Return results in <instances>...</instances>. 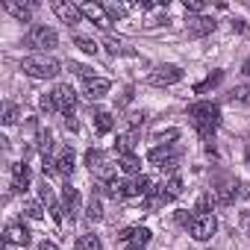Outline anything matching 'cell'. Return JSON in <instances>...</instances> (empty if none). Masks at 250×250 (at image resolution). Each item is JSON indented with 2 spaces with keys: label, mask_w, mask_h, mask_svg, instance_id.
I'll return each instance as SVG.
<instances>
[{
  "label": "cell",
  "mask_w": 250,
  "mask_h": 250,
  "mask_svg": "<svg viewBox=\"0 0 250 250\" xmlns=\"http://www.w3.org/2000/svg\"><path fill=\"white\" fill-rule=\"evenodd\" d=\"M103 9H106V15H109V21H121L124 15H127V9H124V6H115V3H106Z\"/></svg>",
  "instance_id": "d6a6232c"
},
{
  "label": "cell",
  "mask_w": 250,
  "mask_h": 250,
  "mask_svg": "<svg viewBox=\"0 0 250 250\" xmlns=\"http://www.w3.org/2000/svg\"><path fill=\"white\" fill-rule=\"evenodd\" d=\"M115 153H118V156L133 153V139H130V136H118V142H115Z\"/></svg>",
  "instance_id": "1f68e13d"
},
{
  "label": "cell",
  "mask_w": 250,
  "mask_h": 250,
  "mask_svg": "<svg viewBox=\"0 0 250 250\" xmlns=\"http://www.w3.org/2000/svg\"><path fill=\"white\" fill-rule=\"evenodd\" d=\"M39 150H42V156H50V150H53V136H50V130H39Z\"/></svg>",
  "instance_id": "4316f807"
},
{
  "label": "cell",
  "mask_w": 250,
  "mask_h": 250,
  "mask_svg": "<svg viewBox=\"0 0 250 250\" xmlns=\"http://www.w3.org/2000/svg\"><path fill=\"white\" fill-rule=\"evenodd\" d=\"M85 165L91 168V174H97L103 180H112V165H109V159H106L103 150H88L85 153Z\"/></svg>",
  "instance_id": "9c48e42d"
},
{
  "label": "cell",
  "mask_w": 250,
  "mask_h": 250,
  "mask_svg": "<svg viewBox=\"0 0 250 250\" xmlns=\"http://www.w3.org/2000/svg\"><path fill=\"white\" fill-rule=\"evenodd\" d=\"M188 118H191V124L197 127L200 139L203 142H212L218 124H221V106L212 103V100H197V103L188 106Z\"/></svg>",
  "instance_id": "6da1fadb"
},
{
  "label": "cell",
  "mask_w": 250,
  "mask_h": 250,
  "mask_svg": "<svg viewBox=\"0 0 250 250\" xmlns=\"http://www.w3.org/2000/svg\"><path fill=\"white\" fill-rule=\"evenodd\" d=\"M30 180H33V171L27 162H15L12 165V191H27L30 188Z\"/></svg>",
  "instance_id": "7c38bea8"
},
{
  "label": "cell",
  "mask_w": 250,
  "mask_h": 250,
  "mask_svg": "<svg viewBox=\"0 0 250 250\" xmlns=\"http://www.w3.org/2000/svg\"><path fill=\"white\" fill-rule=\"evenodd\" d=\"M39 106H42L47 115H50V112H56V100H53V94H42V97H39Z\"/></svg>",
  "instance_id": "d590c367"
},
{
  "label": "cell",
  "mask_w": 250,
  "mask_h": 250,
  "mask_svg": "<svg viewBox=\"0 0 250 250\" xmlns=\"http://www.w3.org/2000/svg\"><path fill=\"white\" fill-rule=\"evenodd\" d=\"M106 47H109V50H112V53H118V50H121V44H118V42H115V39H109V42H106Z\"/></svg>",
  "instance_id": "ee69618b"
},
{
  "label": "cell",
  "mask_w": 250,
  "mask_h": 250,
  "mask_svg": "<svg viewBox=\"0 0 250 250\" xmlns=\"http://www.w3.org/2000/svg\"><path fill=\"white\" fill-rule=\"evenodd\" d=\"M62 212L74 221L77 218V212H80V191L68 183V186H62Z\"/></svg>",
  "instance_id": "4fadbf2b"
},
{
  "label": "cell",
  "mask_w": 250,
  "mask_h": 250,
  "mask_svg": "<svg viewBox=\"0 0 250 250\" xmlns=\"http://www.w3.org/2000/svg\"><path fill=\"white\" fill-rule=\"evenodd\" d=\"M238 183H227V186H221L218 188V203H224V206H229L235 197H238V188H235Z\"/></svg>",
  "instance_id": "cb8c5ba5"
},
{
  "label": "cell",
  "mask_w": 250,
  "mask_h": 250,
  "mask_svg": "<svg viewBox=\"0 0 250 250\" xmlns=\"http://www.w3.org/2000/svg\"><path fill=\"white\" fill-rule=\"evenodd\" d=\"M180 80H183V68H180V65H159V68H153V74H150V85H156V88L177 85Z\"/></svg>",
  "instance_id": "5b68a950"
},
{
  "label": "cell",
  "mask_w": 250,
  "mask_h": 250,
  "mask_svg": "<svg viewBox=\"0 0 250 250\" xmlns=\"http://www.w3.org/2000/svg\"><path fill=\"white\" fill-rule=\"evenodd\" d=\"M177 139H180V130H177V127H168V130H156V133H153V142H156V145H168V147H171Z\"/></svg>",
  "instance_id": "7402d4cb"
},
{
  "label": "cell",
  "mask_w": 250,
  "mask_h": 250,
  "mask_svg": "<svg viewBox=\"0 0 250 250\" xmlns=\"http://www.w3.org/2000/svg\"><path fill=\"white\" fill-rule=\"evenodd\" d=\"M30 229L24 227V224H18V221H12L9 227H6V244L9 247H27L30 244Z\"/></svg>",
  "instance_id": "8fae6325"
},
{
  "label": "cell",
  "mask_w": 250,
  "mask_h": 250,
  "mask_svg": "<svg viewBox=\"0 0 250 250\" xmlns=\"http://www.w3.org/2000/svg\"><path fill=\"white\" fill-rule=\"evenodd\" d=\"M118 168L124 174H136L139 177V168H142V159L136 153H127V156H118Z\"/></svg>",
  "instance_id": "44dd1931"
},
{
  "label": "cell",
  "mask_w": 250,
  "mask_h": 250,
  "mask_svg": "<svg viewBox=\"0 0 250 250\" xmlns=\"http://www.w3.org/2000/svg\"><path fill=\"white\" fill-rule=\"evenodd\" d=\"M109 88H112V83L103 80V77H91V80H85V97H88V100H100V97H106Z\"/></svg>",
  "instance_id": "2e32d148"
},
{
  "label": "cell",
  "mask_w": 250,
  "mask_h": 250,
  "mask_svg": "<svg viewBox=\"0 0 250 250\" xmlns=\"http://www.w3.org/2000/svg\"><path fill=\"white\" fill-rule=\"evenodd\" d=\"M85 218L88 221H100L103 218V206H100V200L91 194V200H88V206H85Z\"/></svg>",
  "instance_id": "f1b7e54d"
},
{
  "label": "cell",
  "mask_w": 250,
  "mask_h": 250,
  "mask_svg": "<svg viewBox=\"0 0 250 250\" xmlns=\"http://www.w3.org/2000/svg\"><path fill=\"white\" fill-rule=\"evenodd\" d=\"M241 74H244V77H250V56L244 59V65H241Z\"/></svg>",
  "instance_id": "bcb514c9"
},
{
  "label": "cell",
  "mask_w": 250,
  "mask_h": 250,
  "mask_svg": "<svg viewBox=\"0 0 250 250\" xmlns=\"http://www.w3.org/2000/svg\"><path fill=\"white\" fill-rule=\"evenodd\" d=\"M238 197L250 200V183H238Z\"/></svg>",
  "instance_id": "ab89813d"
},
{
  "label": "cell",
  "mask_w": 250,
  "mask_h": 250,
  "mask_svg": "<svg viewBox=\"0 0 250 250\" xmlns=\"http://www.w3.org/2000/svg\"><path fill=\"white\" fill-rule=\"evenodd\" d=\"M65 127H68L71 133H77V121H74V115H68V121H65Z\"/></svg>",
  "instance_id": "7bdbcfd3"
},
{
  "label": "cell",
  "mask_w": 250,
  "mask_h": 250,
  "mask_svg": "<svg viewBox=\"0 0 250 250\" xmlns=\"http://www.w3.org/2000/svg\"><path fill=\"white\" fill-rule=\"evenodd\" d=\"M188 232H191V238H197V241H209V238L218 232V221H215V215H197V218L191 221Z\"/></svg>",
  "instance_id": "8992f818"
},
{
  "label": "cell",
  "mask_w": 250,
  "mask_h": 250,
  "mask_svg": "<svg viewBox=\"0 0 250 250\" xmlns=\"http://www.w3.org/2000/svg\"><path fill=\"white\" fill-rule=\"evenodd\" d=\"M142 124H145V112H133L130 115V127L136 130V127H142Z\"/></svg>",
  "instance_id": "f35d334b"
},
{
  "label": "cell",
  "mask_w": 250,
  "mask_h": 250,
  "mask_svg": "<svg viewBox=\"0 0 250 250\" xmlns=\"http://www.w3.org/2000/svg\"><path fill=\"white\" fill-rule=\"evenodd\" d=\"M91 124H94V133L97 136H109L112 127H115V118H112V112H97L91 118Z\"/></svg>",
  "instance_id": "ac0fdd59"
},
{
  "label": "cell",
  "mask_w": 250,
  "mask_h": 250,
  "mask_svg": "<svg viewBox=\"0 0 250 250\" xmlns=\"http://www.w3.org/2000/svg\"><path fill=\"white\" fill-rule=\"evenodd\" d=\"M209 206H212V197L203 194V197L197 200V209H194V212H197V215H209Z\"/></svg>",
  "instance_id": "8d00e7d4"
},
{
  "label": "cell",
  "mask_w": 250,
  "mask_h": 250,
  "mask_svg": "<svg viewBox=\"0 0 250 250\" xmlns=\"http://www.w3.org/2000/svg\"><path fill=\"white\" fill-rule=\"evenodd\" d=\"M6 12H9L15 21H21V24H30V18H33V6L15 3V0H6Z\"/></svg>",
  "instance_id": "d6986e66"
},
{
  "label": "cell",
  "mask_w": 250,
  "mask_h": 250,
  "mask_svg": "<svg viewBox=\"0 0 250 250\" xmlns=\"http://www.w3.org/2000/svg\"><path fill=\"white\" fill-rule=\"evenodd\" d=\"M53 12L62 18V24H68V27H74V24H80L83 21V12H80V6H74V3H62V0H56L53 3Z\"/></svg>",
  "instance_id": "5bb4252c"
},
{
  "label": "cell",
  "mask_w": 250,
  "mask_h": 250,
  "mask_svg": "<svg viewBox=\"0 0 250 250\" xmlns=\"http://www.w3.org/2000/svg\"><path fill=\"white\" fill-rule=\"evenodd\" d=\"M27 44L36 47V50H42V53H47V50L59 47V36H56V30L47 27V24H33L30 33H27Z\"/></svg>",
  "instance_id": "3957f363"
},
{
  "label": "cell",
  "mask_w": 250,
  "mask_h": 250,
  "mask_svg": "<svg viewBox=\"0 0 250 250\" xmlns=\"http://www.w3.org/2000/svg\"><path fill=\"white\" fill-rule=\"evenodd\" d=\"M241 227H244V229H247V235H250V212H244V215H241Z\"/></svg>",
  "instance_id": "b9f144b4"
},
{
  "label": "cell",
  "mask_w": 250,
  "mask_h": 250,
  "mask_svg": "<svg viewBox=\"0 0 250 250\" xmlns=\"http://www.w3.org/2000/svg\"><path fill=\"white\" fill-rule=\"evenodd\" d=\"M39 250H59V247H56L53 241H42V244H39Z\"/></svg>",
  "instance_id": "f6af8a7d"
},
{
  "label": "cell",
  "mask_w": 250,
  "mask_h": 250,
  "mask_svg": "<svg viewBox=\"0 0 250 250\" xmlns=\"http://www.w3.org/2000/svg\"><path fill=\"white\" fill-rule=\"evenodd\" d=\"M21 71L27 77H36V80H50L59 74V62L47 53H36V56H24L21 59Z\"/></svg>",
  "instance_id": "7a4b0ae2"
},
{
  "label": "cell",
  "mask_w": 250,
  "mask_h": 250,
  "mask_svg": "<svg viewBox=\"0 0 250 250\" xmlns=\"http://www.w3.org/2000/svg\"><path fill=\"white\" fill-rule=\"evenodd\" d=\"M74 44H77L83 53H88V56H94V53H97V47H100L94 39H85V36H77V39H74Z\"/></svg>",
  "instance_id": "484cf974"
},
{
  "label": "cell",
  "mask_w": 250,
  "mask_h": 250,
  "mask_svg": "<svg viewBox=\"0 0 250 250\" xmlns=\"http://www.w3.org/2000/svg\"><path fill=\"white\" fill-rule=\"evenodd\" d=\"M53 100H56V109L59 112H65V115H74V106H77V94H74V88L71 85H65V83H59L53 91Z\"/></svg>",
  "instance_id": "52a82bcc"
},
{
  "label": "cell",
  "mask_w": 250,
  "mask_h": 250,
  "mask_svg": "<svg viewBox=\"0 0 250 250\" xmlns=\"http://www.w3.org/2000/svg\"><path fill=\"white\" fill-rule=\"evenodd\" d=\"M215 18H209V15H191L188 21H186V30H188V36L191 39H200V36H209V33H215Z\"/></svg>",
  "instance_id": "ba28073f"
},
{
  "label": "cell",
  "mask_w": 250,
  "mask_h": 250,
  "mask_svg": "<svg viewBox=\"0 0 250 250\" xmlns=\"http://www.w3.org/2000/svg\"><path fill=\"white\" fill-rule=\"evenodd\" d=\"M183 6H186V12H194V15H203V9H206L203 0H183Z\"/></svg>",
  "instance_id": "836d02e7"
},
{
  "label": "cell",
  "mask_w": 250,
  "mask_h": 250,
  "mask_svg": "<svg viewBox=\"0 0 250 250\" xmlns=\"http://www.w3.org/2000/svg\"><path fill=\"white\" fill-rule=\"evenodd\" d=\"M180 194H183V177L174 174V177L162 186V200L168 203V200H174V197H180Z\"/></svg>",
  "instance_id": "ffe728a7"
},
{
  "label": "cell",
  "mask_w": 250,
  "mask_h": 250,
  "mask_svg": "<svg viewBox=\"0 0 250 250\" xmlns=\"http://www.w3.org/2000/svg\"><path fill=\"white\" fill-rule=\"evenodd\" d=\"M74 250H100V238L97 235H80Z\"/></svg>",
  "instance_id": "d4e9b609"
},
{
  "label": "cell",
  "mask_w": 250,
  "mask_h": 250,
  "mask_svg": "<svg viewBox=\"0 0 250 250\" xmlns=\"http://www.w3.org/2000/svg\"><path fill=\"white\" fill-rule=\"evenodd\" d=\"M24 215L33 218V221H42V218H44V209H42L39 200H27V203H24Z\"/></svg>",
  "instance_id": "83f0119b"
},
{
  "label": "cell",
  "mask_w": 250,
  "mask_h": 250,
  "mask_svg": "<svg viewBox=\"0 0 250 250\" xmlns=\"http://www.w3.org/2000/svg\"><path fill=\"white\" fill-rule=\"evenodd\" d=\"M177 159H180V153L174 150V145H171V147H168V145H156V147L147 153V162L156 165V168H162V171H174V168H177Z\"/></svg>",
  "instance_id": "277c9868"
},
{
  "label": "cell",
  "mask_w": 250,
  "mask_h": 250,
  "mask_svg": "<svg viewBox=\"0 0 250 250\" xmlns=\"http://www.w3.org/2000/svg\"><path fill=\"white\" fill-rule=\"evenodd\" d=\"M244 159H247V165H250V150H247V156H244Z\"/></svg>",
  "instance_id": "7dc6e473"
},
{
  "label": "cell",
  "mask_w": 250,
  "mask_h": 250,
  "mask_svg": "<svg viewBox=\"0 0 250 250\" xmlns=\"http://www.w3.org/2000/svg\"><path fill=\"white\" fill-rule=\"evenodd\" d=\"M150 235H153V232H150L147 227H127V229H121L118 238H121V241H133L136 247H145V244L150 241Z\"/></svg>",
  "instance_id": "9a60e30c"
},
{
  "label": "cell",
  "mask_w": 250,
  "mask_h": 250,
  "mask_svg": "<svg viewBox=\"0 0 250 250\" xmlns=\"http://www.w3.org/2000/svg\"><path fill=\"white\" fill-rule=\"evenodd\" d=\"M136 9H145V12H150V9H153V3H150V0H139V3H136Z\"/></svg>",
  "instance_id": "60d3db41"
},
{
  "label": "cell",
  "mask_w": 250,
  "mask_h": 250,
  "mask_svg": "<svg viewBox=\"0 0 250 250\" xmlns=\"http://www.w3.org/2000/svg\"><path fill=\"white\" fill-rule=\"evenodd\" d=\"M232 33H238V36H250V27H247V21L235 18V21H232Z\"/></svg>",
  "instance_id": "74e56055"
},
{
  "label": "cell",
  "mask_w": 250,
  "mask_h": 250,
  "mask_svg": "<svg viewBox=\"0 0 250 250\" xmlns=\"http://www.w3.org/2000/svg\"><path fill=\"white\" fill-rule=\"evenodd\" d=\"M229 100H232V103H244V106H247V103H250V85H235V88L229 91Z\"/></svg>",
  "instance_id": "f546056e"
},
{
  "label": "cell",
  "mask_w": 250,
  "mask_h": 250,
  "mask_svg": "<svg viewBox=\"0 0 250 250\" xmlns=\"http://www.w3.org/2000/svg\"><path fill=\"white\" fill-rule=\"evenodd\" d=\"M80 12H83V18H88L91 24H97L100 30H109V15H106V9L100 6V3H83L80 6Z\"/></svg>",
  "instance_id": "30bf717a"
},
{
  "label": "cell",
  "mask_w": 250,
  "mask_h": 250,
  "mask_svg": "<svg viewBox=\"0 0 250 250\" xmlns=\"http://www.w3.org/2000/svg\"><path fill=\"white\" fill-rule=\"evenodd\" d=\"M71 71H74L77 77H83V80H91V74H94L88 65H80V62H71Z\"/></svg>",
  "instance_id": "e575fe53"
},
{
  "label": "cell",
  "mask_w": 250,
  "mask_h": 250,
  "mask_svg": "<svg viewBox=\"0 0 250 250\" xmlns=\"http://www.w3.org/2000/svg\"><path fill=\"white\" fill-rule=\"evenodd\" d=\"M224 80V71H215V74H209L206 80H200L197 85H194V94H203V91H209V88H215L218 83Z\"/></svg>",
  "instance_id": "603a6c76"
},
{
  "label": "cell",
  "mask_w": 250,
  "mask_h": 250,
  "mask_svg": "<svg viewBox=\"0 0 250 250\" xmlns=\"http://www.w3.org/2000/svg\"><path fill=\"white\" fill-rule=\"evenodd\" d=\"M18 118H21V109L15 103H6L3 106V124H6V127H12V124H18Z\"/></svg>",
  "instance_id": "4dcf8cb0"
},
{
  "label": "cell",
  "mask_w": 250,
  "mask_h": 250,
  "mask_svg": "<svg viewBox=\"0 0 250 250\" xmlns=\"http://www.w3.org/2000/svg\"><path fill=\"white\" fill-rule=\"evenodd\" d=\"M74 168H77V156H74V150L71 147H59V156H56V171L59 174H74Z\"/></svg>",
  "instance_id": "e0dca14e"
}]
</instances>
